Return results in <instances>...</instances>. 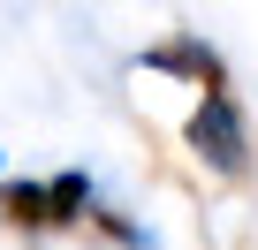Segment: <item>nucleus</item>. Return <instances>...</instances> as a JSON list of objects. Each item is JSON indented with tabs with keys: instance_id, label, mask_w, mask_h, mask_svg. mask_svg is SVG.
<instances>
[{
	"instance_id": "f257e3e1",
	"label": "nucleus",
	"mask_w": 258,
	"mask_h": 250,
	"mask_svg": "<svg viewBox=\"0 0 258 250\" xmlns=\"http://www.w3.org/2000/svg\"><path fill=\"white\" fill-rule=\"evenodd\" d=\"M190 152L213 167V175H228V182H243L250 175V129H243V106L228 99V91H205L198 99V114H190Z\"/></svg>"
},
{
	"instance_id": "f03ea898",
	"label": "nucleus",
	"mask_w": 258,
	"mask_h": 250,
	"mask_svg": "<svg viewBox=\"0 0 258 250\" xmlns=\"http://www.w3.org/2000/svg\"><path fill=\"white\" fill-rule=\"evenodd\" d=\"M152 68H175V76H190L198 91H228V68H220V53H213V46H198V38H175V46H160V53H152Z\"/></svg>"
},
{
	"instance_id": "7ed1b4c3",
	"label": "nucleus",
	"mask_w": 258,
	"mask_h": 250,
	"mask_svg": "<svg viewBox=\"0 0 258 250\" xmlns=\"http://www.w3.org/2000/svg\"><path fill=\"white\" fill-rule=\"evenodd\" d=\"M0 220H8V227H53L46 182H0Z\"/></svg>"
},
{
	"instance_id": "20e7f679",
	"label": "nucleus",
	"mask_w": 258,
	"mask_h": 250,
	"mask_svg": "<svg viewBox=\"0 0 258 250\" xmlns=\"http://www.w3.org/2000/svg\"><path fill=\"white\" fill-rule=\"evenodd\" d=\"M46 197H53V227H69V220H84V212H91V182H84V175H53V182H46Z\"/></svg>"
}]
</instances>
